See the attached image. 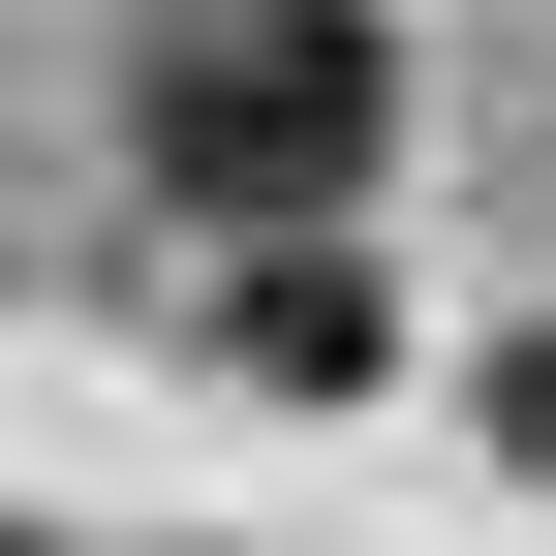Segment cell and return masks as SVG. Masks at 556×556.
Instances as JSON below:
<instances>
[{
    "mask_svg": "<svg viewBox=\"0 0 556 556\" xmlns=\"http://www.w3.org/2000/svg\"><path fill=\"white\" fill-rule=\"evenodd\" d=\"M402 155V31L371 0H186L155 31V186L186 217H340Z\"/></svg>",
    "mask_w": 556,
    "mask_h": 556,
    "instance_id": "1",
    "label": "cell"
},
{
    "mask_svg": "<svg viewBox=\"0 0 556 556\" xmlns=\"http://www.w3.org/2000/svg\"><path fill=\"white\" fill-rule=\"evenodd\" d=\"M217 371H248V402H371V371H402L371 248H340V217H217Z\"/></svg>",
    "mask_w": 556,
    "mask_h": 556,
    "instance_id": "2",
    "label": "cell"
},
{
    "mask_svg": "<svg viewBox=\"0 0 556 556\" xmlns=\"http://www.w3.org/2000/svg\"><path fill=\"white\" fill-rule=\"evenodd\" d=\"M495 433H526V464H556V309H526V340H495Z\"/></svg>",
    "mask_w": 556,
    "mask_h": 556,
    "instance_id": "3",
    "label": "cell"
},
{
    "mask_svg": "<svg viewBox=\"0 0 556 556\" xmlns=\"http://www.w3.org/2000/svg\"><path fill=\"white\" fill-rule=\"evenodd\" d=\"M0 556H31V526H0Z\"/></svg>",
    "mask_w": 556,
    "mask_h": 556,
    "instance_id": "4",
    "label": "cell"
}]
</instances>
